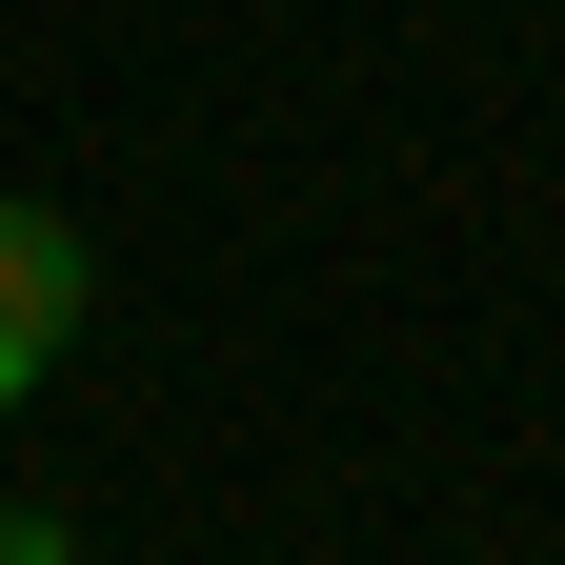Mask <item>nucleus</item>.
<instances>
[{"label":"nucleus","instance_id":"nucleus-1","mask_svg":"<svg viewBox=\"0 0 565 565\" xmlns=\"http://www.w3.org/2000/svg\"><path fill=\"white\" fill-rule=\"evenodd\" d=\"M82 303H102V243L61 223V202H0V404H41V384H61Z\"/></svg>","mask_w":565,"mask_h":565},{"label":"nucleus","instance_id":"nucleus-2","mask_svg":"<svg viewBox=\"0 0 565 565\" xmlns=\"http://www.w3.org/2000/svg\"><path fill=\"white\" fill-rule=\"evenodd\" d=\"M0 565H61V505H0Z\"/></svg>","mask_w":565,"mask_h":565}]
</instances>
